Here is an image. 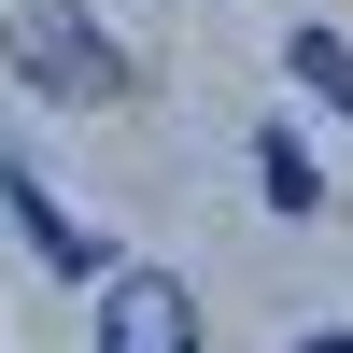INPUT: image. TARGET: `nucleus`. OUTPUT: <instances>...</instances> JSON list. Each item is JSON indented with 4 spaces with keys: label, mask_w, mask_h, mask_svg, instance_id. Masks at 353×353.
<instances>
[{
    "label": "nucleus",
    "mask_w": 353,
    "mask_h": 353,
    "mask_svg": "<svg viewBox=\"0 0 353 353\" xmlns=\"http://www.w3.org/2000/svg\"><path fill=\"white\" fill-rule=\"evenodd\" d=\"M0 57H14L28 85H43V99H128V43H113L99 14H71V0H14V14H0Z\"/></svg>",
    "instance_id": "obj_1"
},
{
    "label": "nucleus",
    "mask_w": 353,
    "mask_h": 353,
    "mask_svg": "<svg viewBox=\"0 0 353 353\" xmlns=\"http://www.w3.org/2000/svg\"><path fill=\"white\" fill-rule=\"evenodd\" d=\"M99 353H198V283L184 269H99Z\"/></svg>",
    "instance_id": "obj_2"
},
{
    "label": "nucleus",
    "mask_w": 353,
    "mask_h": 353,
    "mask_svg": "<svg viewBox=\"0 0 353 353\" xmlns=\"http://www.w3.org/2000/svg\"><path fill=\"white\" fill-rule=\"evenodd\" d=\"M0 212L28 226V254H43L57 283H99V269H128V254H113L99 226H71V212H57V198H43V170H28V156H0Z\"/></svg>",
    "instance_id": "obj_3"
},
{
    "label": "nucleus",
    "mask_w": 353,
    "mask_h": 353,
    "mask_svg": "<svg viewBox=\"0 0 353 353\" xmlns=\"http://www.w3.org/2000/svg\"><path fill=\"white\" fill-rule=\"evenodd\" d=\"M283 71H297L325 113H353V43H339V28H283Z\"/></svg>",
    "instance_id": "obj_4"
},
{
    "label": "nucleus",
    "mask_w": 353,
    "mask_h": 353,
    "mask_svg": "<svg viewBox=\"0 0 353 353\" xmlns=\"http://www.w3.org/2000/svg\"><path fill=\"white\" fill-rule=\"evenodd\" d=\"M254 184H269V212H325V170H311V156H297L283 128L254 141Z\"/></svg>",
    "instance_id": "obj_5"
},
{
    "label": "nucleus",
    "mask_w": 353,
    "mask_h": 353,
    "mask_svg": "<svg viewBox=\"0 0 353 353\" xmlns=\"http://www.w3.org/2000/svg\"><path fill=\"white\" fill-rule=\"evenodd\" d=\"M297 353H353V325H311V339H297Z\"/></svg>",
    "instance_id": "obj_6"
}]
</instances>
